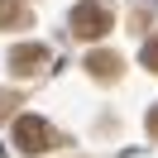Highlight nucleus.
Instances as JSON below:
<instances>
[{
  "mask_svg": "<svg viewBox=\"0 0 158 158\" xmlns=\"http://www.w3.org/2000/svg\"><path fill=\"white\" fill-rule=\"evenodd\" d=\"M43 62H48V48L43 43H19L10 53V72L15 77H34V72H43Z\"/></svg>",
  "mask_w": 158,
  "mask_h": 158,
  "instance_id": "nucleus-3",
  "label": "nucleus"
},
{
  "mask_svg": "<svg viewBox=\"0 0 158 158\" xmlns=\"http://www.w3.org/2000/svg\"><path fill=\"white\" fill-rule=\"evenodd\" d=\"M15 144H19L24 153H48V148H53V129H48V120H39V115H19V120H15Z\"/></svg>",
  "mask_w": 158,
  "mask_h": 158,
  "instance_id": "nucleus-2",
  "label": "nucleus"
},
{
  "mask_svg": "<svg viewBox=\"0 0 158 158\" xmlns=\"http://www.w3.org/2000/svg\"><path fill=\"white\" fill-rule=\"evenodd\" d=\"M86 72L96 81H115L120 77V58H115V53H91V58H86Z\"/></svg>",
  "mask_w": 158,
  "mask_h": 158,
  "instance_id": "nucleus-4",
  "label": "nucleus"
},
{
  "mask_svg": "<svg viewBox=\"0 0 158 158\" xmlns=\"http://www.w3.org/2000/svg\"><path fill=\"white\" fill-rule=\"evenodd\" d=\"M0 24H24V5H15V0H0Z\"/></svg>",
  "mask_w": 158,
  "mask_h": 158,
  "instance_id": "nucleus-5",
  "label": "nucleus"
},
{
  "mask_svg": "<svg viewBox=\"0 0 158 158\" xmlns=\"http://www.w3.org/2000/svg\"><path fill=\"white\" fill-rule=\"evenodd\" d=\"M148 134H153V139H158V106H153V110H148Z\"/></svg>",
  "mask_w": 158,
  "mask_h": 158,
  "instance_id": "nucleus-8",
  "label": "nucleus"
},
{
  "mask_svg": "<svg viewBox=\"0 0 158 158\" xmlns=\"http://www.w3.org/2000/svg\"><path fill=\"white\" fill-rule=\"evenodd\" d=\"M139 58H144V67H148V72H158V34L144 43V53H139Z\"/></svg>",
  "mask_w": 158,
  "mask_h": 158,
  "instance_id": "nucleus-6",
  "label": "nucleus"
},
{
  "mask_svg": "<svg viewBox=\"0 0 158 158\" xmlns=\"http://www.w3.org/2000/svg\"><path fill=\"white\" fill-rule=\"evenodd\" d=\"M15 106H19V96H15V91H0V120L10 115V110H15Z\"/></svg>",
  "mask_w": 158,
  "mask_h": 158,
  "instance_id": "nucleus-7",
  "label": "nucleus"
},
{
  "mask_svg": "<svg viewBox=\"0 0 158 158\" xmlns=\"http://www.w3.org/2000/svg\"><path fill=\"white\" fill-rule=\"evenodd\" d=\"M110 24H115V10L106 0H81L72 10V34L77 39H101V34H110Z\"/></svg>",
  "mask_w": 158,
  "mask_h": 158,
  "instance_id": "nucleus-1",
  "label": "nucleus"
}]
</instances>
